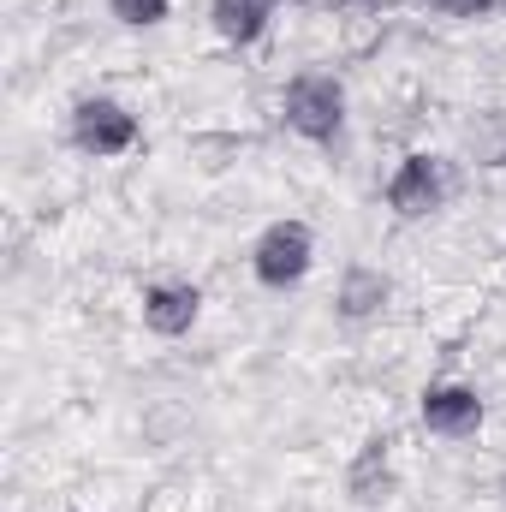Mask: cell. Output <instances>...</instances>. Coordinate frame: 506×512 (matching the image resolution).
Masks as SVG:
<instances>
[{"mask_svg": "<svg viewBox=\"0 0 506 512\" xmlns=\"http://www.w3.org/2000/svg\"><path fill=\"white\" fill-rule=\"evenodd\" d=\"M429 6H441V12H477L483 0H429Z\"/></svg>", "mask_w": 506, "mask_h": 512, "instance_id": "30bf717a", "label": "cell"}, {"mask_svg": "<svg viewBox=\"0 0 506 512\" xmlns=\"http://www.w3.org/2000/svg\"><path fill=\"white\" fill-rule=\"evenodd\" d=\"M197 286H185V280H155L149 292H143V328L149 334H185L191 322H197Z\"/></svg>", "mask_w": 506, "mask_h": 512, "instance_id": "277c9868", "label": "cell"}, {"mask_svg": "<svg viewBox=\"0 0 506 512\" xmlns=\"http://www.w3.org/2000/svg\"><path fill=\"white\" fill-rule=\"evenodd\" d=\"M381 298H387V280H381L376 268H352L346 286H340V310H346V316H370Z\"/></svg>", "mask_w": 506, "mask_h": 512, "instance_id": "ba28073f", "label": "cell"}, {"mask_svg": "<svg viewBox=\"0 0 506 512\" xmlns=\"http://www.w3.org/2000/svg\"><path fill=\"white\" fill-rule=\"evenodd\" d=\"M447 197H453V173H447V161H441V155H405V167H399V173H393V185H387V203H393L405 221L435 215Z\"/></svg>", "mask_w": 506, "mask_h": 512, "instance_id": "6da1fadb", "label": "cell"}, {"mask_svg": "<svg viewBox=\"0 0 506 512\" xmlns=\"http://www.w3.org/2000/svg\"><path fill=\"white\" fill-rule=\"evenodd\" d=\"M262 18H268V0H215V30H221L227 42L262 36Z\"/></svg>", "mask_w": 506, "mask_h": 512, "instance_id": "52a82bcc", "label": "cell"}, {"mask_svg": "<svg viewBox=\"0 0 506 512\" xmlns=\"http://www.w3.org/2000/svg\"><path fill=\"white\" fill-rule=\"evenodd\" d=\"M108 6H114L120 24H155L167 12V0H108Z\"/></svg>", "mask_w": 506, "mask_h": 512, "instance_id": "9c48e42d", "label": "cell"}, {"mask_svg": "<svg viewBox=\"0 0 506 512\" xmlns=\"http://www.w3.org/2000/svg\"><path fill=\"white\" fill-rule=\"evenodd\" d=\"M131 137H137V120H131L120 102H84V108H78V143H84V149L120 155Z\"/></svg>", "mask_w": 506, "mask_h": 512, "instance_id": "5b68a950", "label": "cell"}, {"mask_svg": "<svg viewBox=\"0 0 506 512\" xmlns=\"http://www.w3.org/2000/svg\"><path fill=\"white\" fill-rule=\"evenodd\" d=\"M340 108H346V96H340V84L322 78V72H304V78L286 84V126L304 131V137H316V143L340 131Z\"/></svg>", "mask_w": 506, "mask_h": 512, "instance_id": "7a4b0ae2", "label": "cell"}, {"mask_svg": "<svg viewBox=\"0 0 506 512\" xmlns=\"http://www.w3.org/2000/svg\"><path fill=\"white\" fill-rule=\"evenodd\" d=\"M423 423L435 435H471L483 423V399L471 387H435V393H423Z\"/></svg>", "mask_w": 506, "mask_h": 512, "instance_id": "8992f818", "label": "cell"}, {"mask_svg": "<svg viewBox=\"0 0 506 512\" xmlns=\"http://www.w3.org/2000/svg\"><path fill=\"white\" fill-rule=\"evenodd\" d=\"M310 256H316V245H310V227L304 221H274L262 239H256V280L262 286H292L304 268H310Z\"/></svg>", "mask_w": 506, "mask_h": 512, "instance_id": "3957f363", "label": "cell"}]
</instances>
